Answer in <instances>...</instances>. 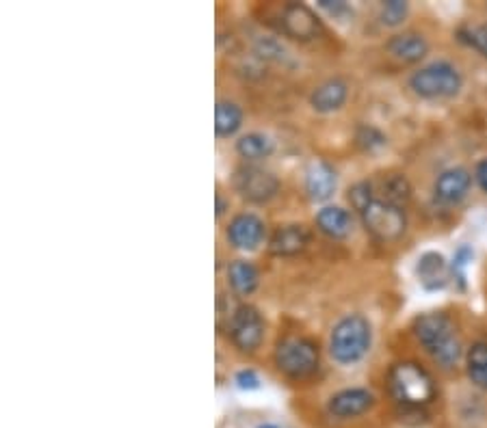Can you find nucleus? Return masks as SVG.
Here are the masks:
<instances>
[{
    "instance_id": "nucleus-1",
    "label": "nucleus",
    "mask_w": 487,
    "mask_h": 428,
    "mask_svg": "<svg viewBox=\"0 0 487 428\" xmlns=\"http://www.w3.org/2000/svg\"><path fill=\"white\" fill-rule=\"evenodd\" d=\"M414 333L418 342L433 357V362L440 363L442 368H452L461 357V342L457 335L455 325L444 314H422L414 323Z\"/></svg>"
},
{
    "instance_id": "nucleus-2",
    "label": "nucleus",
    "mask_w": 487,
    "mask_h": 428,
    "mask_svg": "<svg viewBox=\"0 0 487 428\" xmlns=\"http://www.w3.org/2000/svg\"><path fill=\"white\" fill-rule=\"evenodd\" d=\"M388 389L394 401L407 409L425 407L437 394L433 377L416 362L394 363L388 372Z\"/></svg>"
},
{
    "instance_id": "nucleus-3",
    "label": "nucleus",
    "mask_w": 487,
    "mask_h": 428,
    "mask_svg": "<svg viewBox=\"0 0 487 428\" xmlns=\"http://www.w3.org/2000/svg\"><path fill=\"white\" fill-rule=\"evenodd\" d=\"M373 329L362 314L344 316L336 323L329 338V353L338 363H355L368 353Z\"/></svg>"
},
{
    "instance_id": "nucleus-4",
    "label": "nucleus",
    "mask_w": 487,
    "mask_h": 428,
    "mask_svg": "<svg viewBox=\"0 0 487 428\" xmlns=\"http://www.w3.org/2000/svg\"><path fill=\"white\" fill-rule=\"evenodd\" d=\"M461 85H464V78H461L460 70L446 61H436L431 65L421 67L409 78V87L414 94L427 97V100L457 96Z\"/></svg>"
},
{
    "instance_id": "nucleus-5",
    "label": "nucleus",
    "mask_w": 487,
    "mask_h": 428,
    "mask_svg": "<svg viewBox=\"0 0 487 428\" xmlns=\"http://www.w3.org/2000/svg\"><path fill=\"white\" fill-rule=\"evenodd\" d=\"M319 347L305 338H284L277 342L275 366L290 378H308L319 370Z\"/></svg>"
},
{
    "instance_id": "nucleus-6",
    "label": "nucleus",
    "mask_w": 487,
    "mask_h": 428,
    "mask_svg": "<svg viewBox=\"0 0 487 428\" xmlns=\"http://www.w3.org/2000/svg\"><path fill=\"white\" fill-rule=\"evenodd\" d=\"M364 227L368 233H373L377 241H397L406 233L407 217L406 210L397 203H390L386 199H370L367 206L359 210Z\"/></svg>"
},
{
    "instance_id": "nucleus-7",
    "label": "nucleus",
    "mask_w": 487,
    "mask_h": 428,
    "mask_svg": "<svg viewBox=\"0 0 487 428\" xmlns=\"http://www.w3.org/2000/svg\"><path fill=\"white\" fill-rule=\"evenodd\" d=\"M230 338L241 353H256L265 340V318L253 305H238L230 320Z\"/></svg>"
},
{
    "instance_id": "nucleus-8",
    "label": "nucleus",
    "mask_w": 487,
    "mask_h": 428,
    "mask_svg": "<svg viewBox=\"0 0 487 428\" xmlns=\"http://www.w3.org/2000/svg\"><path fill=\"white\" fill-rule=\"evenodd\" d=\"M234 188L247 202L265 203L280 191V180L256 164H243L234 172Z\"/></svg>"
},
{
    "instance_id": "nucleus-9",
    "label": "nucleus",
    "mask_w": 487,
    "mask_h": 428,
    "mask_svg": "<svg viewBox=\"0 0 487 428\" xmlns=\"http://www.w3.org/2000/svg\"><path fill=\"white\" fill-rule=\"evenodd\" d=\"M280 24L284 35L292 39H299V42H310L321 33V19L308 4L301 3H289L284 4L280 16Z\"/></svg>"
},
{
    "instance_id": "nucleus-10",
    "label": "nucleus",
    "mask_w": 487,
    "mask_h": 428,
    "mask_svg": "<svg viewBox=\"0 0 487 428\" xmlns=\"http://www.w3.org/2000/svg\"><path fill=\"white\" fill-rule=\"evenodd\" d=\"M226 238L234 249L253 251L258 249V245L265 238V223H262L260 217L251 212L236 214L230 221V225H228Z\"/></svg>"
},
{
    "instance_id": "nucleus-11",
    "label": "nucleus",
    "mask_w": 487,
    "mask_h": 428,
    "mask_svg": "<svg viewBox=\"0 0 487 428\" xmlns=\"http://www.w3.org/2000/svg\"><path fill=\"white\" fill-rule=\"evenodd\" d=\"M375 405L373 392L364 387H351L334 394L328 402V411L338 420H351L362 413H367Z\"/></svg>"
},
{
    "instance_id": "nucleus-12",
    "label": "nucleus",
    "mask_w": 487,
    "mask_h": 428,
    "mask_svg": "<svg viewBox=\"0 0 487 428\" xmlns=\"http://www.w3.org/2000/svg\"><path fill=\"white\" fill-rule=\"evenodd\" d=\"M472 187V175L464 167H452L446 169L437 175L436 184H433V195L440 203L452 206V203H460L466 197L468 191Z\"/></svg>"
},
{
    "instance_id": "nucleus-13",
    "label": "nucleus",
    "mask_w": 487,
    "mask_h": 428,
    "mask_svg": "<svg viewBox=\"0 0 487 428\" xmlns=\"http://www.w3.org/2000/svg\"><path fill=\"white\" fill-rule=\"evenodd\" d=\"M310 242V232L305 225H299V223H290V225H282L273 232L269 241V251L273 256L289 257L297 256L308 247Z\"/></svg>"
},
{
    "instance_id": "nucleus-14",
    "label": "nucleus",
    "mask_w": 487,
    "mask_h": 428,
    "mask_svg": "<svg viewBox=\"0 0 487 428\" xmlns=\"http://www.w3.org/2000/svg\"><path fill=\"white\" fill-rule=\"evenodd\" d=\"M336 184H338V178H336L334 167L323 160L312 163L305 172V191L314 202H328L336 191Z\"/></svg>"
},
{
    "instance_id": "nucleus-15",
    "label": "nucleus",
    "mask_w": 487,
    "mask_h": 428,
    "mask_svg": "<svg viewBox=\"0 0 487 428\" xmlns=\"http://www.w3.org/2000/svg\"><path fill=\"white\" fill-rule=\"evenodd\" d=\"M347 82L340 80V78H331V80H325L323 85H319L312 91L310 104L316 113H334V111L343 109V104L347 102Z\"/></svg>"
},
{
    "instance_id": "nucleus-16",
    "label": "nucleus",
    "mask_w": 487,
    "mask_h": 428,
    "mask_svg": "<svg viewBox=\"0 0 487 428\" xmlns=\"http://www.w3.org/2000/svg\"><path fill=\"white\" fill-rule=\"evenodd\" d=\"M416 275L427 290H440L448 284V264L442 253L427 251L418 257Z\"/></svg>"
},
{
    "instance_id": "nucleus-17",
    "label": "nucleus",
    "mask_w": 487,
    "mask_h": 428,
    "mask_svg": "<svg viewBox=\"0 0 487 428\" xmlns=\"http://www.w3.org/2000/svg\"><path fill=\"white\" fill-rule=\"evenodd\" d=\"M316 227L325 236L334 238V241H343V238H347L353 232V217L344 208L325 206L323 210L316 214Z\"/></svg>"
},
{
    "instance_id": "nucleus-18",
    "label": "nucleus",
    "mask_w": 487,
    "mask_h": 428,
    "mask_svg": "<svg viewBox=\"0 0 487 428\" xmlns=\"http://www.w3.org/2000/svg\"><path fill=\"white\" fill-rule=\"evenodd\" d=\"M388 52L403 63H418L427 57L429 43L418 33H403V35H394L390 39Z\"/></svg>"
},
{
    "instance_id": "nucleus-19",
    "label": "nucleus",
    "mask_w": 487,
    "mask_h": 428,
    "mask_svg": "<svg viewBox=\"0 0 487 428\" xmlns=\"http://www.w3.org/2000/svg\"><path fill=\"white\" fill-rule=\"evenodd\" d=\"M258 281H260V272L251 262L234 260L228 266V284L238 296H250L258 288Z\"/></svg>"
},
{
    "instance_id": "nucleus-20",
    "label": "nucleus",
    "mask_w": 487,
    "mask_h": 428,
    "mask_svg": "<svg viewBox=\"0 0 487 428\" xmlns=\"http://www.w3.org/2000/svg\"><path fill=\"white\" fill-rule=\"evenodd\" d=\"M243 126V111L234 102L221 100L214 106V133L221 139L236 134Z\"/></svg>"
},
{
    "instance_id": "nucleus-21",
    "label": "nucleus",
    "mask_w": 487,
    "mask_h": 428,
    "mask_svg": "<svg viewBox=\"0 0 487 428\" xmlns=\"http://www.w3.org/2000/svg\"><path fill=\"white\" fill-rule=\"evenodd\" d=\"M236 152L245 160H262L269 158L273 152V141L267 134L250 133L236 141Z\"/></svg>"
},
{
    "instance_id": "nucleus-22",
    "label": "nucleus",
    "mask_w": 487,
    "mask_h": 428,
    "mask_svg": "<svg viewBox=\"0 0 487 428\" xmlns=\"http://www.w3.org/2000/svg\"><path fill=\"white\" fill-rule=\"evenodd\" d=\"M466 370L476 387L487 389V342L472 344L466 355Z\"/></svg>"
},
{
    "instance_id": "nucleus-23",
    "label": "nucleus",
    "mask_w": 487,
    "mask_h": 428,
    "mask_svg": "<svg viewBox=\"0 0 487 428\" xmlns=\"http://www.w3.org/2000/svg\"><path fill=\"white\" fill-rule=\"evenodd\" d=\"M383 195H386V202L390 203H397V206H406L409 202V197H412V187H409V182L403 175H390L386 180V184H383Z\"/></svg>"
},
{
    "instance_id": "nucleus-24",
    "label": "nucleus",
    "mask_w": 487,
    "mask_h": 428,
    "mask_svg": "<svg viewBox=\"0 0 487 428\" xmlns=\"http://www.w3.org/2000/svg\"><path fill=\"white\" fill-rule=\"evenodd\" d=\"M457 39L464 42L466 46L475 48L481 57L487 58V24L460 28V31H457Z\"/></svg>"
},
{
    "instance_id": "nucleus-25",
    "label": "nucleus",
    "mask_w": 487,
    "mask_h": 428,
    "mask_svg": "<svg viewBox=\"0 0 487 428\" xmlns=\"http://www.w3.org/2000/svg\"><path fill=\"white\" fill-rule=\"evenodd\" d=\"M355 139H358V145L362 149H367V152H377V149L386 148L388 139L379 133L377 128H373V126H359L358 133H355Z\"/></svg>"
},
{
    "instance_id": "nucleus-26",
    "label": "nucleus",
    "mask_w": 487,
    "mask_h": 428,
    "mask_svg": "<svg viewBox=\"0 0 487 428\" xmlns=\"http://www.w3.org/2000/svg\"><path fill=\"white\" fill-rule=\"evenodd\" d=\"M407 11L409 7L403 0H388V3L382 4L379 18H382V22L386 24V27H397V24H401L403 19H406Z\"/></svg>"
},
{
    "instance_id": "nucleus-27",
    "label": "nucleus",
    "mask_w": 487,
    "mask_h": 428,
    "mask_svg": "<svg viewBox=\"0 0 487 428\" xmlns=\"http://www.w3.org/2000/svg\"><path fill=\"white\" fill-rule=\"evenodd\" d=\"M256 52H258V57L267 58V61H284L286 58V48L271 37L258 39Z\"/></svg>"
},
{
    "instance_id": "nucleus-28",
    "label": "nucleus",
    "mask_w": 487,
    "mask_h": 428,
    "mask_svg": "<svg viewBox=\"0 0 487 428\" xmlns=\"http://www.w3.org/2000/svg\"><path fill=\"white\" fill-rule=\"evenodd\" d=\"M370 199H375L373 184H370V182H358L355 187L349 188V202H351V206H353L358 212L362 210L364 206H367Z\"/></svg>"
},
{
    "instance_id": "nucleus-29",
    "label": "nucleus",
    "mask_w": 487,
    "mask_h": 428,
    "mask_svg": "<svg viewBox=\"0 0 487 428\" xmlns=\"http://www.w3.org/2000/svg\"><path fill=\"white\" fill-rule=\"evenodd\" d=\"M470 260H472L470 247H461V249L455 253V260H452V275H455L457 281H461V286H464L466 281V266L470 264Z\"/></svg>"
},
{
    "instance_id": "nucleus-30",
    "label": "nucleus",
    "mask_w": 487,
    "mask_h": 428,
    "mask_svg": "<svg viewBox=\"0 0 487 428\" xmlns=\"http://www.w3.org/2000/svg\"><path fill=\"white\" fill-rule=\"evenodd\" d=\"M319 7L323 9V11H328L331 18H347L353 13L349 4L343 3V0H319Z\"/></svg>"
},
{
    "instance_id": "nucleus-31",
    "label": "nucleus",
    "mask_w": 487,
    "mask_h": 428,
    "mask_svg": "<svg viewBox=\"0 0 487 428\" xmlns=\"http://www.w3.org/2000/svg\"><path fill=\"white\" fill-rule=\"evenodd\" d=\"M236 386L241 389H247V392H251V389H258L260 387V377H258L253 370H241V372L236 374Z\"/></svg>"
},
{
    "instance_id": "nucleus-32",
    "label": "nucleus",
    "mask_w": 487,
    "mask_h": 428,
    "mask_svg": "<svg viewBox=\"0 0 487 428\" xmlns=\"http://www.w3.org/2000/svg\"><path fill=\"white\" fill-rule=\"evenodd\" d=\"M475 178H476V184L481 187V191L487 193V158L481 160V163L476 164Z\"/></svg>"
},
{
    "instance_id": "nucleus-33",
    "label": "nucleus",
    "mask_w": 487,
    "mask_h": 428,
    "mask_svg": "<svg viewBox=\"0 0 487 428\" xmlns=\"http://www.w3.org/2000/svg\"><path fill=\"white\" fill-rule=\"evenodd\" d=\"M223 212H226V202H223L221 195H217V217H221Z\"/></svg>"
},
{
    "instance_id": "nucleus-34",
    "label": "nucleus",
    "mask_w": 487,
    "mask_h": 428,
    "mask_svg": "<svg viewBox=\"0 0 487 428\" xmlns=\"http://www.w3.org/2000/svg\"><path fill=\"white\" fill-rule=\"evenodd\" d=\"M258 428H280V426H275V424H260Z\"/></svg>"
}]
</instances>
